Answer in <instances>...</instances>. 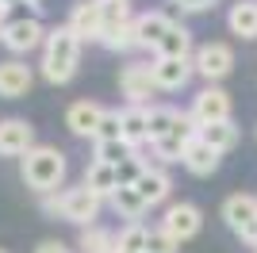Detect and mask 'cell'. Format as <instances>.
Here are the masks:
<instances>
[{"label":"cell","instance_id":"cell-39","mask_svg":"<svg viewBox=\"0 0 257 253\" xmlns=\"http://www.w3.org/2000/svg\"><path fill=\"white\" fill-rule=\"evenodd\" d=\"M253 135H257V126H253Z\"/></svg>","mask_w":257,"mask_h":253},{"label":"cell","instance_id":"cell-3","mask_svg":"<svg viewBox=\"0 0 257 253\" xmlns=\"http://www.w3.org/2000/svg\"><path fill=\"white\" fill-rule=\"evenodd\" d=\"M100 207H104V200H100L88 184H77V188H62V192L43 196L46 215H58V219L73 222V226H92V222L100 219Z\"/></svg>","mask_w":257,"mask_h":253},{"label":"cell","instance_id":"cell-14","mask_svg":"<svg viewBox=\"0 0 257 253\" xmlns=\"http://www.w3.org/2000/svg\"><path fill=\"white\" fill-rule=\"evenodd\" d=\"M35 146V126L27 119H0V158H23Z\"/></svg>","mask_w":257,"mask_h":253},{"label":"cell","instance_id":"cell-13","mask_svg":"<svg viewBox=\"0 0 257 253\" xmlns=\"http://www.w3.org/2000/svg\"><path fill=\"white\" fill-rule=\"evenodd\" d=\"M31 84H35V69L23 62V58H4V62H0V96H4V100L27 96Z\"/></svg>","mask_w":257,"mask_h":253},{"label":"cell","instance_id":"cell-1","mask_svg":"<svg viewBox=\"0 0 257 253\" xmlns=\"http://www.w3.org/2000/svg\"><path fill=\"white\" fill-rule=\"evenodd\" d=\"M65 173H69L65 154L58 146H46V142H35V146L20 158V177H23V184H27L35 196L62 192L65 188Z\"/></svg>","mask_w":257,"mask_h":253},{"label":"cell","instance_id":"cell-38","mask_svg":"<svg viewBox=\"0 0 257 253\" xmlns=\"http://www.w3.org/2000/svg\"><path fill=\"white\" fill-rule=\"evenodd\" d=\"M0 253H8V249H0Z\"/></svg>","mask_w":257,"mask_h":253},{"label":"cell","instance_id":"cell-7","mask_svg":"<svg viewBox=\"0 0 257 253\" xmlns=\"http://www.w3.org/2000/svg\"><path fill=\"white\" fill-rule=\"evenodd\" d=\"M223 222L246 245H257V196H249V192L226 196L223 200Z\"/></svg>","mask_w":257,"mask_h":253},{"label":"cell","instance_id":"cell-30","mask_svg":"<svg viewBox=\"0 0 257 253\" xmlns=\"http://www.w3.org/2000/svg\"><path fill=\"white\" fill-rule=\"evenodd\" d=\"M146 169H150V161H146L139 150H135L127 161H119V165H115V173H119V188H123V184H139V177L146 173Z\"/></svg>","mask_w":257,"mask_h":253},{"label":"cell","instance_id":"cell-26","mask_svg":"<svg viewBox=\"0 0 257 253\" xmlns=\"http://www.w3.org/2000/svg\"><path fill=\"white\" fill-rule=\"evenodd\" d=\"M77 245H81V253H115V234L92 222V226H81Z\"/></svg>","mask_w":257,"mask_h":253},{"label":"cell","instance_id":"cell-19","mask_svg":"<svg viewBox=\"0 0 257 253\" xmlns=\"http://www.w3.org/2000/svg\"><path fill=\"white\" fill-rule=\"evenodd\" d=\"M226 27L242 42L257 39V0H238V4H230V8H226Z\"/></svg>","mask_w":257,"mask_h":253},{"label":"cell","instance_id":"cell-34","mask_svg":"<svg viewBox=\"0 0 257 253\" xmlns=\"http://www.w3.org/2000/svg\"><path fill=\"white\" fill-rule=\"evenodd\" d=\"M35 253H73L65 242H58V238H46V242H39L35 245Z\"/></svg>","mask_w":257,"mask_h":253},{"label":"cell","instance_id":"cell-6","mask_svg":"<svg viewBox=\"0 0 257 253\" xmlns=\"http://www.w3.org/2000/svg\"><path fill=\"white\" fill-rule=\"evenodd\" d=\"M192 65L196 77H204L207 84H219L234 73V46L230 42H204V46H196Z\"/></svg>","mask_w":257,"mask_h":253},{"label":"cell","instance_id":"cell-12","mask_svg":"<svg viewBox=\"0 0 257 253\" xmlns=\"http://www.w3.org/2000/svg\"><path fill=\"white\" fill-rule=\"evenodd\" d=\"M69 27L81 42H100L104 35V16H100V0H77L73 8H69Z\"/></svg>","mask_w":257,"mask_h":253},{"label":"cell","instance_id":"cell-32","mask_svg":"<svg viewBox=\"0 0 257 253\" xmlns=\"http://www.w3.org/2000/svg\"><path fill=\"white\" fill-rule=\"evenodd\" d=\"M142 253H181V242H177L173 234H165L161 226H154V230L146 234V249Z\"/></svg>","mask_w":257,"mask_h":253},{"label":"cell","instance_id":"cell-16","mask_svg":"<svg viewBox=\"0 0 257 253\" xmlns=\"http://www.w3.org/2000/svg\"><path fill=\"white\" fill-rule=\"evenodd\" d=\"M119 115H123V138L135 150H142L150 142V104H123Z\"/></svg>","mask_w":257,"mask_h":253},{"label":"cell","instance_id":"cell-2","mask_svg":"<svg viewBox=\"0 0 257 253\" xmlns=\"http://www.w3.org/2000/svg\"><path fill=\"white\" fill-rule=\"evenodd\" d=\"M81 46H85V42L73 35L69 23L50 27V35H46V42H43V62H39L43 81H50V84H69L73 81L77 65H81Z\"/></svg>","mask_w":257,"mask_h":253},{"label":"cell","instance_id":"cell-27","mask_svg":"<svg viewBox=\"0 0 257 253\" xmlns=\"http://www.w3.org/2000/svg\"><path fill=\"white\" fill-rule=\"evenodd\" d=\"M177 115H181V107H173V104H150V142L165 135L177 123Z\"/></svg>","mask_w":257,"mask_h":253},{"label":"cell","instance_id":"cell-29","mask_svg":"<svg viewBox=\"0 0 257 253\" xmlns=\"http://www.w3.org/2000/svg\"><path fill=\"white\" fill-rule=\"evenodd\" d=\"M100 16H104V31L107 27H119V23L135 20V12H131L127 0H100Z\"/></svg>","mask_w":257,"mask_h":253},{"label":"cell","instance_id":"cell-23","mask_svg":"<svg viewBox=\"0 0 257 253\" xmlns=\"http://www.w3.org/2000/svg\"><path fill=\"white\" fill-rule=\"evenodd\" d=\"M135 27H139V42H142V50H150L161 42V35L173 27V20L165 16V12H142V16H135Z\"/></svg>","mask_w":257,"mask_h":253},{"label":"cell","instance_id":"cell-5","mask_svg":"<svg viewBox=\"0 0 257 253\" xmlns=\"http://www.w3.org/2000/svg\"><path fill=\"white\" fill-rule=\"evenodd\" d=\"M46 27L39 16H16V20L4 23V35H0V46L12 54V58H23V54H31V50H43V42H46Z\"/></svg>","mask_w":257,"mask_h":253},{"label":"cell","instance_id":"cell-15","mask_svg":"<svg viewBox=\"0 0 257 253\" xmlns=\"http://www.w3.org/2000/svg\"><path fill=\"white\" fill-rule=\"evenodd\" d=\"M104 111H107V107L96 104V100H77V104H69V107H65V126H69V135L92 138V135H96V126H100V119H104Z\"/></svg>","mask_w":257,"mask_h":253},{"label":"cell","instance_id":"cell-24","mask_svg":"<svg viewBox=\"0 0 257 253\" xmlns=\"http://www.w3.org/2000/svg\"><path fill=\"white\" fill-rule=\"evenodd\" d=\"M100 46H104V50H111V54H131V50H142L135 20L119 23V27H107V31L100 35Z\"/></svg>","mask_w":257,"mask_h":253},{"label":"cell","instance_id":"cell-37","mask_svg":"<svg viewBox=\"0 0 257 253\" xmlns=\"http://www.w3.org/2000/svg\"><path fill=\"white\" fill-rule=\"evenodd\" d=\"M0 35H4V23H0Z\"/></svg>","mask_w":257,"mask_h":253},{"label":"cell","instance_id":"cell-22","mask_svg":"<svg viewBox=\"0 0 257 253\" xmlns=\"http://www.w3.org/2000/svg\"><path fill=\"white\" fill-rule=\"evenodd\" d=\"M111 211H115L119 219H127V222H142V215L150 211V203L139 196V188L135 184H123V188H115V196H111Z\"/></svg>","mask_w":257,"mask_h":253},{"label":"cell","instance_id":"cell-36","mask_svg":"<svg viewBox=\"0 0 257 253\" xmlns=\"http://www.w3.org/2000/svg\"><path fill=\"white\" fill-rule=\"evenodd\" d=\"M27 4H35V8H39V0H27Z\"/></svg>","mask_w":257,"mask_h":253},{"label":"cell","instance_id":"cell-8","mask_svg":"<svg viewBox=\"0 0 257 253\" xmlns=\"http://www.w3.org/2000/svg\"><path fill=\"white\" fill-rule=\"evenodd\" d=\"M119 92L127 96V104H154V96L161 92L154 81L150 62H127L119 69Z\"/></svg>","mask_w":257,"mask_h":253},{"label":"cell","instance_id":"cell-25","mask_svg":"<svg viewBox=\"0 0 257 253\" xmlns=\"http://www.w3.org/2000/svg\"><path fill=\"white\" fill-rule=\"evenodd\" d=\"M200 138H204L207 146H215L219 154H230V150L238 146L242 131H238V123H234V119H219V123H207V126H200Z\"/></svg>","mask_w":257,"mask_h":253},{"label":"cell","instance_id":"cell-10","mask_svg":"<svg viewBox=\"0 0 257 253\" xmlns=\"http://www.w3.org/2000/svg\"><path fill=\"white\" fill-rule=\"evenodd\" d=\"M165 234H173L177 242H188L196 234L204 230V211L196 207V203L181 200V203H169V207L161 211V222H158Z\"/></svg>","mask_w":257,"mask_h":253},{"label":"cell","instance_id":"cell-4","mask_svg":"<svg viewBox=\"0 0 257 253\" xmlns=\"http://www.w3.org/2000/svg\"><path fill=\"white\" fill-rule=\"evenodd\" d=\"M196 138H200V123L192 119V111H181L177 123H173L161 138H154V142H150V150H154V158H158V161L173 165V161H184V150L192 146Z\"/></svg>","mask_w":257,"mask_h":253},{"label":"cell","instance_id":"cell-28","mask_svg":"<svg viewBox=\"0 0 257 253\" xmlns=\"http://www.w3.org/2000/svg\"><path fill=\"white\" fill-rule=\"evenodd\" d=\"M96 146V161H107V165H119V161H127L135 154L127 138H111V142H92Z\"/></svg>","mask_w":257,"mask_h":253},{"label":"cell","instance_id":"cell-20","mask_svg":"<svg viewBox=\"0 0 257 253\" xmlns=\"http://www.w3.org/2000/svg\"><path fill=\"white\" fill-rule=\"evenodd\" d=\"M219 161H223V154H219L215 146H207L204 138H196L192 146L184 150V161H181V165L188 169L192 177H211L215 169H219Z\"/></svg>","mask_w":257,"mask_h":253},{"label":"cell","instance_id":"cell-18","mask_svg":"<svg viewBox=\"0 0 257 253\" xmlns=\"http://www.w3.org/2000/svg\"><path fill=\"white\" fill-rule=\"evenodd\" d=\"M135 188H139V196L150 203V207H161V203L169 200V192H173V180H169V173H165L161 165H150V169L139 177V184H135Z\"/></svg>","mask_w":257,"mask_h":253},{"label":"cell","instance_id":"cell-17","mask_svg":"<svg viewBox=\"0 0 257 253\" xmlns=\"http://www.w3.org/2000/svg\"><path fill=\"white\" fill-rule=\"evenodd\" d=\"M196 54V42H192V31L184 23L173 20V27L161 35V42L154 46V58H192Z\"/></svg>","mask_w":257,"mask_h":253},{"label":"cell","instance_id":"cell-21","mask_svg":"<svg viewBox=\"0 0 257 253\" xmlns=\"http://www.w3.org/2000/svg\"><path fill=\"white\" fill-rule=\"evenodd\" d=\"M81 184H88V188L96 192L100 200H111L115 196V188H119V173H115V165H107V161H88L85 165V180Z\"/></svg>","mask_w":257,"mask_h":253},{"label":"cell","instance_id":"cell-40","mask_svg":"<svg viewBox=\"0 0 257 253\" xmlns=\"http://www.w3.org/2000/svg\"><path fill=\"white\" fill-rule=\"evenodd\" d=\"M253 249H257V245H253Z\"/></svg>","mask_w":257,"mask_h":253},{"label":"cell","instance_id":"cell-11","mask_svg":"<svg viewBox=\"0 0 257 253\" xmlns=\"http://www.w3.org/2000/svg\"><path fill=\"white\" fill-rule=\"evenodd\" d=\"M150 65H154V81H158L161 92H181L196 77L192 58H154Z\"/></svg>","mask_w":257,"mask_h":253},{"label":"cell","instance_id":"cell-9","mask_svg":"<svg viewBox=\"0 0 257 253\" xmlns=\"http://www.w3.org/2000/svg\"><path fill=\"white\" fill-rule=\"evenodd\" d=\"M192 119L200 126L207 123H219V119H230V111H234V100H230V92H226L223 84H204L200 92L192 96Z\"/></svg>","mask_w":257,"mask_h":253},{"label":"cell","instance_id":"cell-35","mask_svg":"<svg viewBox=\"0 0 257 253\" xmlns=\"http://www.w3.org/2000/svg\"><path fill=\"white\" fill-rule=\"evenodd\" d=\"M0 4H20V0H0Z\"/></svg>","mask_w":257,"mask_h":253},{"label":"cell","instance_id":"cell-33","mask_svg":"<svg viewBox=\"0 0 257 253\" xmlns=\"http://www.w3.org/2000/svg\"><path fill=\"white\" fill-rule=\"evenodd\" d=\"M173 4H177L181 12H192V16H196V12H211L219 0H173Z\"/></svg>","mask_w":257,"mask_h":253},{"label":"cell","instance_id":"cell-31","mask_svg":"<svg viewBox=\"0 0 257 253\" xmlns=\"http://www.w3.org/2000/svg\"><path fill=\"white\" fill-rule=\"evenodd\" d=\"M111 138H123V115H119V107H107V111H104V119H100L92 142H111Z\"/></svg>","mask_w":257,"mask_h":253}]
</instances>
